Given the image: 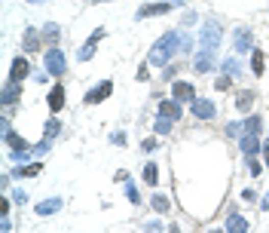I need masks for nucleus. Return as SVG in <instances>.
Segmentation results:
<instances>
[{"label":"nucleus","mask_w":269,"mask_h":233,"mask_svg":"<svg viewBox=\"0 0 269 233\" xmlns=\"http://www.w3.org/2000/svg\"><path fill=\"white\" fill-rule=\"evenodd\" d=\"M178 49H181V31H168V34H162V37L153 43V49H150L147 61H150V65H156V68H165V65H168V58H175V55H178Z\"/></svg>","instance_id":"obj_1"},{"label":"nucleus","mask_w":269,"mask_h":233,"mask_svg":"<svg viewBox=\"0 0 269 233\" xmlns=\"http://www.w3.org/2000/svg\"><path fill=\"white\" fill-rule=\"evenodd\" d=\"M199 43H202V49L217 52V46H221V22H217V18H208V22H205V28H202V34H199Z\"/></svg>","instance_id":"obj_2"},{"label":"nucleus","mask_w":269,"mask_h":233,"mask_svg":"<svg viewBox=\"0 0 269 233\" xmlns=\"http://www.w3.org/2000/svg\"><path fill=\"white\" fill-rule=\"evenodd\" d=\"M43 68H46V74H52V77H61V74L67 71V58H64V52L52 46V49L46 52V58H43Z\"/></svg>","instance_id":"obj_3"},{"label":"nucleus","mask_w":269,"mask_h":233,"mask_svg":"<svg viewBox=\"0 0 269 233\" xmlns=\"http://www.w3.org/2000/svg\"><path fill=\"white\" fill-rule=\"evenodd\" d=\"M175 6H181V0H162V3H144L138 12H135V18H153V15H165V12H172Z\"/></svg>","instance_id":"obj_4"},{"label":"nucleus","mask_w":269,"mask_h":233,"mask_svg":"<svg viewBox=\"0 0 269 233\" xmlns=\"http://www.w3.org/2000/svg\"><path fill=\"white\" fill-rule=\"evenodd\" d=\"M110 92H113V83H110V80H101L95 89H89V92H86V98H83V101H86V104H98V101L110 98Z\"/></svg>","instance_id":"obj_5"},{"label":"nucleus","mask_w":269,"mask_h":233,"mask_svg":"<svg viewBox=\"0 0 269 233\" xmlns=\"http://www.w3.org/2000/svg\"><path fill=\"white\" fill-rule=\"evenodd\" d=\"M233 46H236V52H251L254 49V40H251V31L248 28H236V37H233Z\"/></svg>","instance_id":"obj_6"},{"label":"nucleus","mask_w":269,"mask_h":233,"mask_svg":"<svg viewBox=\"0 0 269 233\" xmlns=\"http://www.w3.org/2000/svg\"><path fill=\"white\" fill-rule=\"evenodd\" d=\"M101 37H104V28H95V31H92V37L86 40V46L80 49V55H77V58H80V61H89V58L95 55V46L101 43Z\"/></svg>","instance_id":"obj_7"},{"label":"nucleus","mask_w":269,"mask_h":233,"mask_svg":"<svg viewBox=\"0 0 269 233\" xmlns=\"http://www.w3.org/2000/svg\"><path fill=\"white\" fill-rule=\"evenodd\" d=\"M190 104H193V117H199V120H211V117L217 114V108H214L208 98H193Z\"/></svg>","instance_id":"obj_8"},{"label":"nucleus","mask_w":269,"mask_h":233,"mask_svg":"<svg viewBox=\"0 0 269 233\" xmlns=\"http://www.w3.org/2000/svg\"><path fill=\"white\" fill-rule=\"evenodd\" d=\"M193 68H196L199 74H208V71L214 68V52H211V49H199V52H196V61H193Z\"/></svg>","instance_id":"obj_9"},{"label":"nucleus","mask_w":269,"mask_h":233,"mask_svg":"<svg viewBox=\"0 0 269 233\" xmlns=\"http://www.w3.org/2000/svg\"><path fill=\"white\" fill-rule=\"evenodd\" d=\"M28 74H31V65H28V58H21V55H18V58L12 61V71H9V80H18V83H21V80H25Z\"/></svg>","instance_id":"obj_10"},{"label":"nucleus","mask_w":269,"mask_h":233,"mask_svg":"<svg viewBox=\"0 0 269 233\" xmlns=\"http://www.w3.org/2000/svg\"><path fill=\"white\" fill-rule=\"evenodd\" d=\"M172 89H175V98H178V101H193V98H196V89H193V83H184V80H178Z\"/></svg>","instance_id":"obj_11"},{"label":"nucleus","mask_w":269,"mask_h":233,"mask_svg":"<svg viewBox=\"0 0 269 233\" xmlns=\"http://www.w3.org/2000/svg\"><path fill=\"white\" fill-rule=\"evenodd\" d=\"M18 95H21V83H18V80H9V83H6V89H3V95H0V101L9 108L12 101H18Z\"/></svg>","instance_id":"obj_12"},{"label":"nucleus","mask_w":269,"mask_h":233,"mask_svg":"<svg viewBox=\"0 0 269 233\" xmlns=\"http://www.w3.org/2000/svg\"><path fill=\"white\" fill-rule=\"evenodd\" d=\"M61 108H64V86H61V83H55V86H52V92H49V111H52V114H58Z\"/></svg>","instance_id":"obj_13"},{"label":"nucleus","mask_w":269,"mask_h":233,"mask_svg":"<svg viewBox=\"0 0 269 233\" xmlns=\"http://www.w3.org/2000/svg\"><path fill=\"white\" fill-rule=\"evenodd\" d=\"M159 114H162V117L178 120V117H181V101H178V98H172V101H168V98H165V101H159Z\"/></svg>","instance_id":"obj_14"},{"label":"nucleus","mask_w":269,"mask_h":233,"mask_svg":"<svg viewBox=\"0 0 269 233\" xmlns=\"http://www.w3.org/2000/svg\"><path fill=\"white\" fill-rule=\"evenodd\" d=\"M239 144H242V154H245V157H254V154L260 151V141H257V135H251V132H245Z\"/></svg>","instance_id":"obj_15"},{"label":"nucleus","mask_w":269,"mask_h":233,"mask_svg":"<svg viewBox=\"0 0 269 233\" xmlns=\"http://www.w3.org/2000/svg\"><path fill=\"white\" fill-rule=\"evenodd\" d=\"M61 206H64V203H61L58 197H52V200H43V203L37 206V215H40V218H46V215H55Z\"/></svg>","instance_id":"obj_16"},{"label":"nucleus","mask_w":269,"mask_h":233,"mask_svg":"<svg viewBox=\"0 0 269 233\" xmlns=\"http://www.w3.org/2000/svg\"><path fill=\"white\" fill-rule=\"evenodd\" d=\"M3 138H6V144H9V147H12L15 154H21V151H31V147H28V141H25V138H21L18 132H12V129H9V132H6Z\"/></svg>","instance_id":"obj_17"},{"label":"nucleus","mask_w":269,"mask_h":233,"mask_svg":"<svg viewBox=\"0 0 269 233\" xmlns=\"http://www.w3.org/2000/svg\"><path fill=\"white\" fill-rule=\"evenodd\" d=\"M37 46H40V34H37L34 28H28L25 37H21V49H25V52H34Z\"/></svg>","instance_id":"obj_18"},{"label":"nucleus","mask_w":269,"mask_h":233,"mask_svg":"<svg viewBox=\"0 0 269 233\" xmlns=\"http://www.w3.org/2000/svg\"><path fill=\"white\" fill-rule=\"evenodd\" d=\"M227 230H230V233H245V230H248V221L236 212V215H230V218H227Z\"/></svg>","instance_id":"obj_19"},{"label":"nucleus","mask_w":269,"mask_h":233,"mask_svg":"<svg viewBox=\"0 0 269 233\" xmlns=\"http://www.w3.org/2000/svg\"><path fill=\"white\" fill-rule=\"evenodd\" d=\"M251 104H254V92H251V89H245V92L236 95V108H239V111H251Z\"/></svg>","instance_id":"obj_20"},{"label":"nucleus","mask_w":269,"mask_h":233,"mask_svg":"<svg viewBox=\"0 0 269 233\" xmlns=\"http://www.w3.org/2000/svg\"><path fill=\"white\" fill-rule=\"evenodd\" d=\"M144 184H150V187L159 184V169H156V163H147V166H144Z\"/></svg>","instance_id":"obj_21"},{"label":"nucleus","mask_w":269,"mask_h":233,"mask_svg":"<svg viewBox=\"0 0 269 233\" xmlns=\"http://www.w3.org/2000/svg\"><path fill=\"white\" fill-rule=\"evenodd\" d=\"M172 123H175L172 117H162V114H159V117H156V126H153V132H156V135H168V132H172Z\"/></svg>","instance_id":"obj_22"},{"label":"nucleus","mask_w":269,"mask_h":233,"mask_svg":"<svg viewBox=\"0 0 269 233\" xmlns=\"http://www.w3.org/2000/svg\"><path fill=\"white\" fill-rule=\"evenodd\" d=\"M150 206H153V209H156L159 215H165V212L172 209V203H168V197H165V194H156V197L150 200Z\"/></svg>","instance_id":"obj_23"},{"label":"nucleus","mask_w":269,"mask_h":233,"mask_svg":"<svg viewBox=\"0 0 269 233\" xmlns=\"http://www.w3.org/2000/svg\"><path fill=\"white\" fill-rule=\"evenodd\" d=\"M263 58H266V55H263L260 49H254V52H251V71H254L257 77H263Z\"/></svg>","instance_id":"obj_24"},{"label":"nucleus","mask_w":269,"mask_h":233,"mask_svg":"<svg viewBox=\"0 0 269 233\" xmlns=\"http://www.w3.org/2000/svg\"><path fill=\"white\" fill-rule=\"evenodd\" d=\"M260 129H263V120H260L257 114H251V117L245 120V132H251V135H260Z\"/></svg>","instance_id":"obj_25"},{"label":"nucleus","mask_w":269,"mask_h":233,"mask_svg":"<svg viewBox=\"0 0 269 233\" xmlns=\"http://www.w3.org/2000/svg\"><path fill=\"white\" fill-rule=\"evenodd\" d=\"M40 169H43L40 163H31V166H21V163H18L15 175H18V178H31V175H40Z\"/></svg>","instance_id":"obj_26"},{"label":"nucleus","mask_w":269,"mask_h":233,"mask_svg":"<svg viewBox=\"0 0 269 233\" xmlns=\"http://www.w3.org/2000/svg\"><path fill=\"white\" fill-rule=\"evenodd\" d=\"M43 37H46V40H49V43H55V40H58V37H61V28H58V25H55V22H49V25H46V28H43Z\"/></svg>","instance_id":"obj_27"},{"label":"nucleus","mask_w":269,"mask_h":233,"mask_svg":"<svg viewBox=\"0 0 269 233\" xmlns=\"http://www.w3.org/2000/svg\"><path fill=\"white\" fill-rule=\"evenodd\" d=\"M227 74H236V77H242V65L236 61V58H224V65H221Z\"/></svg>","instance_id":"obj_28"},{"label":"nucleus","mask_w":269,"mask_h":233,"mask_svg":"<svg viewBox=\"0 0 269 233\" xmlns=\"http://www.w3.org/2000/svg\"><path fill=\"white\" fill-rule=\"evenodd\" d=\"M126 197H129L135 206H141V197H138V187H135V181H126Z\"/></svg>","instance_id":"obj_29"},{"label":"nucleus","mask_w":269,"mask_h":233,"mask_svg":"<svg viewBox=\"0 0 269 233\" xmlns=\"http://www.w3.org/2000/svg\"><path fill=\"white\" fill-rule=\"evenodd\" d=\"M58 132H61V123H58V120H55V117H52V120H49V123H46V138H55V135H58Z\"/></svg>","instance_id":"obj_30"},{"label":"nucleus","mask_w":269,"mask_h":233,"mask_svg":"<svg viewBox=\"0 0 269 233\" xmlns=\"http://www.w3.org/2000/svg\"><path fill=\"white\" fill-rule=\"evenodd\" d=\"M230 83H233V80H230V74L224 71V74L217 77V83H214V89H221V92H227V89H230Z\"/></svg>","instance_id":"obj_31"},{"label":"nucleus","mask_w":269,"mask_h":233,"mask_svg":"<svg viewBox=\"0 0 269 233\" xmlns=\"http://www.w3.org/2000/svg\"><path fill=\"white\" fill-rule=\"evenodd\" d=\"M242 132H245V126H239V123H230V126H227V135H230V138H239Z\"/></svg>","instance_id":"obj_32"},{"label":"nucleus","mask_w":269,"mask_h":233,"mask_svg":"<svg viewBox=\"0 0 269 233\" xmlns=\"http://www.w3.org/2000/svg\"><path fill=\"white\" fill-rule=\"evenodd\" d=\"M260 169H263V166H260L254 157H248V172H251V175H260Z\"/></svg>","instance_id":"obj_33"},{"label":"nucleus","mask_w":269,"mask_h":233,"mask_svg":"<svg viewBox=\"0 0 269 233\" xmlns=\"http://www.w3.org/2000/svg\"><path fill=\"white\" fill-rule=\"evenodd\" d=\"M110 141H113V144H126V132H113Z\"/></svg>","instance_id":"obj_34"},{"label":"nucleus","mask_w":269,"mask_h":233,"mask_svg":"<svg viewBox=\"0 0 269 233\" xmlns=\"http://www.w3.org/2000/svg\"><path fill=\"white\" fill-rule=\"evenodd\" d=\"M12 200H15V203H25V200H28V194H25V190H15V194H12Z\"/></svg>","instance_id":"obj_35"},{"label":"nucleus","mask_w":269,"mask_h":233,"mask_svg":"<svg viewBox=\"0 0 269 233\" xmlns=\"http://www.w3.org/2000/svg\"><path fill=\"white\" fill-rule=\"evenodd\" d=\"M144 227H147V230H162V224H159V221H147Z\"/></svg>","instance_id":"obj_36"},{"label":"nucleus","mask_w":269,"mask_h":233,"mask_svg":"<svg viewBox=\"0 0 269 233\" xmlns=\"http://www.w3.org/2000/svg\"><path fill=\"white\" fill-rule=\"evenodd\" d=\"M0 230H3V233L12 230V224H9V218H6V215H3V221H0Z\"/></svg>","instance_id":"obj_37"},{"label":"nucleus","mask_w":269,"mask_h":233,"mask_svg":"<svg viewBox=\"0 0 269 233\" xmlns=\"http://www.w3.org/2000/svg\"><path fill=\"white\" fill-rule=\"evenodd\" d=\"M263 163H266V166H269V141H266V144H263Z\"/></svg>","instance_id":"obj_38"},{"label":"nucleus","mask_w":269,"mask_h":233,"mask_svg":"<svg viewBox=\"0 0 269 233\" xmlns=\"http://www.w3.org/2000/svg\"><path fill=\"white\" fill-rule=\"evenodd\" d=\"M260 209H269V194L263 197V200H260Z\"/></svg>","instance_id":"obj_39"},{"label":"nucleus","mask_w":269,"mask_h":233,"mask_svg":"<svg viewBox=\"0 0 269 233\" xmlns=\"http://www.w3.org/2000/svg\"><path fill=\"white\" fill-rule=\"evenodd\" d=\"M95 3H104V0H95Z\"/></svg>","instance_id":"obj_40"},{"label":"nucleus","mask_w":269,"mask_h":233,"mask_svg":"<svg viewBox=\"0 0 269 233\" xmlns=\"http://www.w3.org/2000/svg\"><path fill=\"white\" fill-rule=\"evenodd\" d=\"M31 3H37V0H31Z\"/></svg>","instance_id":"obj_41"}]
</instances>
